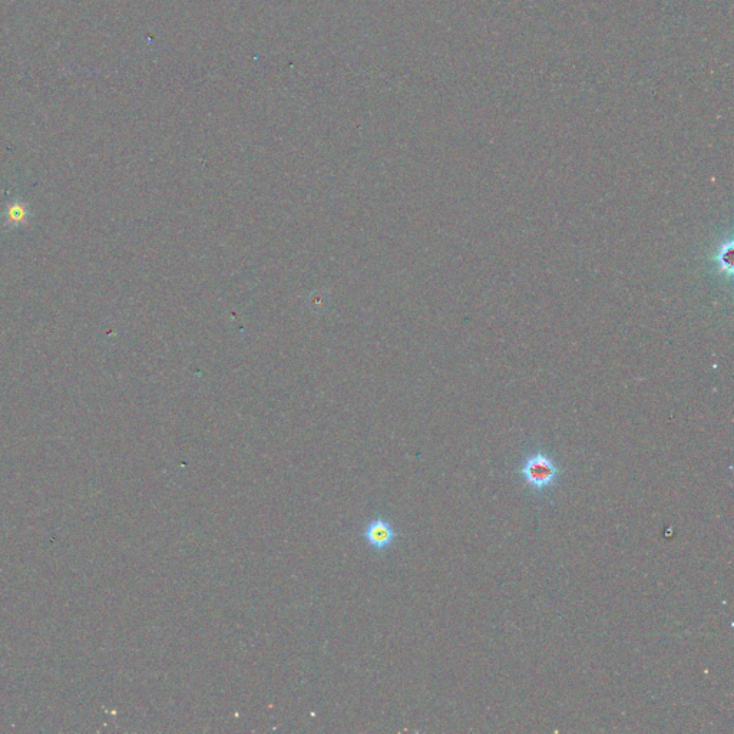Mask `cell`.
<instances>
[{"mask_svg": "<svg viewBox=\"0 0 734 734\" xmlns=\"http://www.w3.org/2000/svg\"><path fill=\"white\" fill-rule=\"evenodd\" d=\"M398 537V529L392 521H389L383 515H375V517L370 518L362 531V538L366 547L379 555L389 551L396 544Z\"/></svg>", "mask_w": 734, "mask_h": 734, "instance_id": "2", "label": "cell"}, {"mask_svg": "<svg viewBox=\"0 0 734 734\" xmlns=\"http://www.w3.org/2000/svg\"><path fill=\"white\" fill-rule=\"evenodd\" d=\"M519 475L532 492L544 494L560 481L561 468L547 452L535 451L522 459Z\"/></svg>", "mask_w": 734, "mask_h": 734, "instance_id": "1", "label": "cell"}]
</instances>
